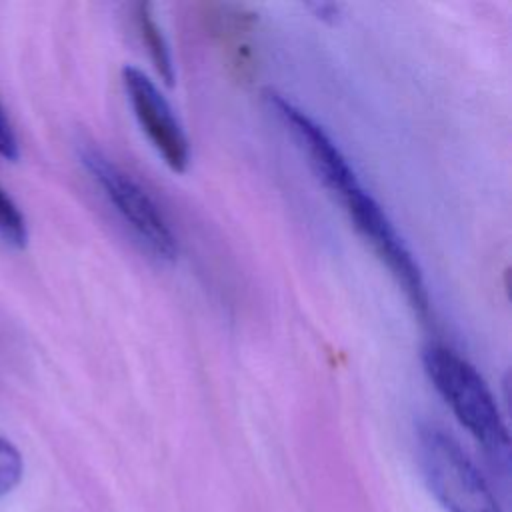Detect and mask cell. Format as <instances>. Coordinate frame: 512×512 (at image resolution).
<instances>
[{
	"label": "cell",
	"mask_w": 512,
	"mask_h": 512,
	"mask_svg": "<svg viewBox=\"0 0 512 512\" xmlns=\"http://www.w3.org/2000/svg\"><path fill=\"white\" fill-rule=\"evenodd\" d=\"M80 156L86 170L138 240L156 258L174 260L178 254L174 230L152 196L100 150L86 146Z\"/></svg>",
	"instance_id": "3957f363"
},
{
	"label": "cell",
	"mask_w": 512,
	"mask_h": 512,
	"mask_svg": "<svg viewBox=\"0 0 512 512\" xmlns=\"http://www.w3.org/2000/svg\"><path fill=\"white\" fill-rule=\"evenodd\" d=\"M310 8L316 10L318 18H322V20H336V16L340 12V6H336V4H312Z\"/></svg>",
	"instance_id": "7c38bea8"
},
{
	"label": "cell",
	"mask_w": 512,
	"mask_h": 512,
	"mask_svg": "<svg viewBox=\"0 0 512 512\" xmlns=\"http://www.w3.org/2000/svg\"><path fill=\"white\" fill-rule=\"evenodd\" d=\"M422 364L456 420L490 458L506 462L510 448L508 428L480 372L444 344H428L422 352Z\"/></svg>",
	"instance_id": "6da1fadb"
},
{
	"label": "cell",
	"mask_w": 512,
	"mask_h": 512,
	"mask_svg": "<svg viewBox=\"0 0 512 512\" xmlns=\"http://www.w3.org/2000/svg\"><path fill=\"white\" fill-rule=\"evenodd\" d=\"M210 22L212 28L216 32V36L224 42V46L228 48V58L234 62L232 66H236L240 70V76L246 72V68H250L252 60H250V46L248 42L242 38L244 34H248L254 26V14L248 12L244 6H236V4H218L214 6V10L210 12Z\"/></svg>",
	"instance_id": "52a82bcc"
},
{
	"label": "cell",
	"mask_w": 512,
	"mask_h": 512,
	"mask_svg": "<svg viewBox=\"0 0 512 512\" xmlns=\"http://www.w3.org/2000/svg\"><path fill=\"white\" fill-rule=\"evenodd\" d=\"M134 24H136V32L148 52V58H150L154 70L168 86H172L174 84V64H172L170 48L162 34V28L158 26V22L154 18L152 4H148V2L136 4Z\"/></svg>",
	"instance_id": "ba28073f"
},
{
	"label": "cell",
	"mask_w": 512,
	"mask_h": 512,
	"mask_svg": "<svg viewBox=\"0 0 512 512\" xmlns=\"http://www.w3.org/2000/svg\"><path fill=\"white\" fill-rule=\"evenodd\" d=\"M122 84L132 112L152 148L172 172H184L190 162V144L168 100L156 84L134 66L122 70Z\"/></svg>",
	"instance_id": "5b68a950"
},
{
	"label": "cell",
	"mask_w": 512,
	"mask_h": 512,
	"mask_svg": "<svg viewBox=\"0 0 512 512\" xmlns=\"http://www.w3.org/2000/svg\"><path fill=\"white\" fill-rule=\"evenodd\" d=\"M340 202L344 204V210L348 212L358 234L368 242L378 260L394 276L414 312L426 318L430 298L422 270L384 208L374 200L370 192L362 188V184L340 196Z\"/></svg>",
	"instance_id": "277c9868"
},
{
	"label": "cell",
	"mask_w": 512,
	"mask_h": 512,
	"mask_svg": "<svg viewBox=\"0 0 512 512\" xmlns=\"http://www.w3.org/2000/svg\"><path fill=\"white\" fill-rule=\"evenodd\" d=\"M0 156L6 160L18 158V140L2 106H0Z\"/></svg>",
	"instance_id": "8fae6325"
},
{
	"label": "cell",
	"mask_w": 512,
	"mask_h": 512,
	"mask_svg": "<svg viewBox=\"0 0 512 512\" xmlns=\"http://www.w3.org/2000/svg\"><path fill=\"white\" fill-rule=\"evenodd\" d=\"M22 476V456L12 442L0 436V496L10 492Z\"/></svg>",
	"instance_id": "30bf717a"
},
{
	"label": "cell",
	"mask_w": 512,
	"mask_h": 512,
	"mask_svg": "<svg viewBox=\"0 0 512 512\" xmlns=\"http://www.w3.org/2000/svg\"><path fill=\"white\" fill-rule=\"evenodd\" d=\"M418 462L430 492L446 512H502L484 474L442 428L418 430Z\"/></svg>",
	"instance_id": "7a4b0ae2"
},
{
	"label": "cell",
	"mask_w": 512,
	"mask_h": 512,
	"mask_svg": "<svg viewBox=\"0 0 512 512\" xmlns=\"http://www.w3.org/2000/svg\"><path fill=\"white\" fill-rule=\"evenodd\" d=\"M0 234L14 246L22 248L28 240V228L22 212L12 198L0 188Z\"/></svg>",
	"instance_id": "9c48e42d"
},
{
	"label": "cell",
	"mask_w": 512,
	"mask_h": 512,
	"mask_svg": "<svg viewBox=\"0 0 512 512\" xmlns=\"http://www.w3.org/2000/svg\"><path fill=\"white\" fill-rule=\"evenodd\" d=\"M266 100L270 110H274V114L292 134L298 148L306 154L308 164L330 192L340 198L360 184L354 168L350 166L338 144L324 132V128L316 120H312L306 112H302L290 100L282 98L276 92H268Z\"/></svg>",
	"instance_id": "8992f818"
}]
</instances>
